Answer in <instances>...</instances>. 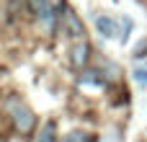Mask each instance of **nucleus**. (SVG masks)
Wrapping results in <instances>:
<instances>
[{
  "mask_svg": "<svg viewBox=\"0 0 147 142\" xmlns=\"http://www.w3.org/2000/svg\"><path fill=\"white\" fill-rule=\"evenodd\" d=\"M65 142H93V137L85 135V132H70V135L65 137Z\"/></svg>",
  "mask_w": 147,
  "mask_h": 142,
  "instance_id": "8",
  "label": "nucleus"
},
{
  "mask_svg": "<svg viewBox=\"0 0 147 142\" xmlns=\"http://www.w3.org/2000/svg\"><path fill=\"white\" fill-rule=\"evenodd\" d=\"M134 80H137L140 85H147V67H137V70H134Z\"/></svg>",
  "mask_w": 147,
  "mask_h": 142,
  "instance_id": "9",
  "label": "nucleus"
},
{
  "mask_svg": "<svg viewBox=\"0 0 147 142\" xmlns=\"http://www.w3.org/2000/svg\"><path fill=\"white\" fill-rule=\"evenodd\" d=\"M88 44L85 41H75L72 44V49H70V62H72V67H85V62H88Z\"/></svg>",
  "mask_w": 147,
  "mask_h": 142,
  "instance_id": "4",
  "label": "nucleus"
},
{
  "mask_svg": "<svg viewBox=\"0 0 147 142\" xmlns=\"http://www.w3.org/2000/svg\"><path fill=\"white\" fill-rule=\"evenodd\" d=\"M62 31H65L67 36H72V39H80V41H83V34H85L83 21H80V18H78V13H75V10H70V8H65V13H62Z\"/></svg>",
  "mask_w": 147,
  "mask_h": 142,
  "instance_id": "2",
  "label": "nucleus"
},
{
  "mask_svg": "<svg viewBox=\"0 0 147 142\" xmlns=\"http://www.w3.org/2000/svg\"><path fill=\"white\" fill-rule=\"evenodd\" d=\"M78 83L80 85H93V88H103V78H101V72H96V70H85L80 78H78Z\"/></svg>",
  "mask_w": 147,
  "mask_h": 142,
  "instance_id": "6",
  "label": "nucleus"
},
{
  "mask_svg": "<svg viewBox=\"0 0 147 142\" xmlns=\"http://www.w3.org/2000/svg\"><path fill=\"white\" fill-rule=\"evenodd\" d=\"M96 28H98V34H101V36H106V39L121 36V34H119L116 21H114V18H109V16H98V18H96Z\"/></svg>",
  "mask_w": 147,
  "mask_h": 142,
  "instance_id": "3",
  "label": "nucleus"
},
{
  "mask_svg": "<svg viewBox=\"0 0 147 142\" xmlns=\"http://www.w3.org/2000/svg\"><path fill=\"white\" fill-rule=\"evenodd\" d=\"M142 52H147V39H145V41H140V44H137V49H134V57H145Z\"/></svg>",
  "mask_w": 147,
  "mask_h": 142,
  "instance_id": "10",
  "label": "nucleus"
},
{
  "mask_svg": "<svg viewBox=\"0 0 147 142\" xmlns=\"http://www.w3.org/2000/svg\"><path fill=\"white\" fill-rule=\"evenodd\" d=\"M36 142H54V122H47Z\"/></svg>",
  "mask_w": 147,
  "mask_h": 142,
  "instance_id": "7",
  "label": "nucleus"
},
{
  "mask_svg": "<svg viewBox=\"0 0 147 142\" xmlns=\"http://www.w3.org/2000/svg\"><path fill=\"white\" fill-rule=\"evenodd\" d=\"M8 109H10L13 127H16L21 135H31V132H34V127H36V116L31 114V109H26V106H23V103H18V101H10V103H8Z\"/></svg>",
  "mask_w": 147,
  "mask_h": 142,
  "instance_id": "1",
  "label": "nucleus"
},
{
  "mask_svg": "<svg viewBox=\"0 0 147 142\" xmlns=\"http://www.w3.org/2000/svg\"><path fill=\"white\" fill-rule=\"evenodd\" d=\"M26 5H28L31 16H36V18H44V16L52 10V3H49V0H26Z\"/></svg>",
  "mask_w": 147,
  "mask_h": 142,
  "instance_id": "5",
  "label": "nucleus"
}]
</instances>
